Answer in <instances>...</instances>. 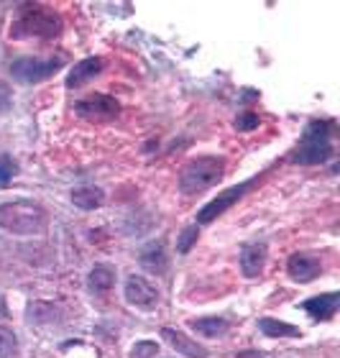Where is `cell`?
I'll use <instances>...</instances> for the list:
<instances>
[{"instance_id":"obj_9","label":"cell","mask_w":340,"mask_h":358,"mask_svg":"<svg viewBox=\"0 0 340 358\" xmlns=\"http://www.w3.org/2000/svg\"><path fill=\"white\" fill-rule=\"evenodd\" d=\"M287 271H289V276L299 284L315 282V279L323 274V262L312 254H292L287 262Z\"/></svg>"},{"instance_id":"obj_6","label":"cell","mask_w":340,"mask_h":358,"mask_svg":"<svg viewBox=\"0 0 340 358\" xmlns=\"http://www.w3.org/2000/svg\"><path fill=\"white\" fill-rule=\"evenodd\" d=\"M261 182V177L256 174L253 179H246V182H241V185H233V187H228L225 192H220L215 200H210L205 205V208L197 213V225H207V223H213L215 217H220L222 213H228L236 202H241L246 197V194L251 192L253 187L259 185Z\"/></svg>"},{"instance_id":"obj_24","label":"cell","mask_w":340,"mask_h":358,"mask_svg":"<svg viewBox=\"0 0 340 358\" xmlns=\"http://www.w3.org/2000/svg\"><path fill=\"white\" fill-rule=\"evenodd\" d=\"M10 105H13V92L6 83H0V115H6L10 110Z\"/></svg>"},{"instance_id":"obj_2","label":"cell","mask_w":340,"mask_h":358,"mask_svg":"<svg viewBox=\"0 0 340 358\" xmlns=\"http://www.w3.org/2000/svg\"><path fill=\"white\" fill-rule=\"evenodd\" d=\"M49 223L46 210L38 202L13 200L0 205V228L13 236H36Z\"/></svg>"},{"instance_id":"obj_21","label":"cell","mask_w":340,"mask_h":358,"mask_svg":"<svg viewBox=\"0 0 340 358\" xmlns=\"http://www.w3.org/2000/svg\"><path fill=\"white\" fill-rule=\"evenodd\" d=\"M15 174H18V162L13 157H8V154H3L0 157V187L10 185Z\"/></svg>"},{"instance_id":"obj_10","label":"cell","mask_w":340,"mask_h":358,"mask_svg":"<svg viewBox=\"0 0 340 358\" xmlns=\"http://www.w3.org/2000/svg\"><path fill=\"white\" fill-rule=\"evenodd\" d=\"M105 62L100 59V57H87V59L77 62L72 69L67 72V80H64V85H67L69 90H80L85 87L87 83H92L100 72H103Z\"/></svg>"},{"instance_id":"obj_17","label":"cell","mask_w":340,"mask_h":358,"mask_svg":"<svg viewBox=\"0 0 340 358\" xmlns=\"http://www.w3.org/2000/svg\"><path fill=\"white\" fill-rule=\"evenodd\" d=\"M190 328L202 338H220L228 333L230 322L225 317H197V320H190Z\"/></svg>"},{"instance_id":"obj_11","label":"cell","mask_w":340,"mask_h":358,"mask_svg":"<svg viewBox=\"0 0 340 358\" xmlns=\"http://www.w3.org/2000/svg\"><path fill=\"white\" fill-rule=\"evenodd\" d=\"M162 338L171 345V348H174V351L182 353L185 358H207L210 356L205 345L197 343L194 338L185 336V333L177 330V328H162Z\"/></svg>"},{"instance_id":"obj_5","label":"cell","mask_w":340,"mask_h":358,"mask_svg":"<svg viewBox=\"0 0 340 358\" xmlns=\"http://www.w3.org/2000/svg\"><path fill=\"white\" fill-rule=\"evenodd\" d=\"M64 67L62 57H49V59H38V57H21V59L10 62V77L21 85H38L46 83Z\"/></svg>"},{"instance_id":"obj_7","label":"cell","mask_w":340,"mask_h":358,"mask_svg":"<svg viewBox=\"0 0 340 358\" xmlns=\"http://www.w3.org/2000/svg\"><path fill=\"white\" fill-rule=\"evenodd\" d=\"M74 113L85 120H92V123H105V120H113L118 115L120 103L113 95L95 92V95L85 97L80 103H74Z\"/></svg>"},{"instance_id":"obj_1","label":"cell","mask_w":340,"mask_h":358,"mask_svg":"<svg viewBox=\"0 0 340 358\" xmlns=\"http://www.w3.org/2000/svg\"><path fill=\"white\" fill-rule=\"evenodd\" d=\"M333 136H335V120H310L304 126L302 141L292 151L289 162L302 166L325 164L327 159H333Z\"/></svg>"},{"instance_id":"obj_14","label":"cell","mask_w":340,"mask_h":358,"mask_svg":"<svg viewBox=\"0 0 340 358\" xmlns=\"http://www.w3.org/2000/svg\"><path fill=\"white\" fill-rule=\"evenodd\" d=\"M139 262H141V266L146 268V271H151V274H164L167 266H169V256H167L164 241H151V243H146V246L141 248Z\"/></svg>"},{"instance_id":"obj_18","label":"cell","mask_w":340,"mask_h":358,"mask_svg":"<svg viewBox=\"0 0 340 358\" xmlns=\"http://www.w3.org/2000/svg\"><path fill=\"white\" fill-rule=\"evenodd\" d=\"M259 328L267 338H295V336H299V328L289 325V322L276 320V317H261Z\"/></svg>"},{"instance_id":"obj_3","label":"cell","mask_w":340,"mask_h":358,"mask_svg":"<svg viewBox=\"0 0 340 358\" xmlns=\"http://www.w3.org/2000/svg\"><path fill=\"white\" fill-rule=\"evenodd\" d=\"M62 34V18L46 6H21L10 23V38H54Z\"/></svg>"},{"instance_id":"obj_25","label":"cell","mask_w":340,"mask_h":358,"mask_svg":"<svg viewBox=\"0 0 340 358\" xmlns=\"http://www.w3.org/2000/svg\"><path fill=\"white\" fill-rule=\"evenodd\" d=\"M236 358H267V353L264 351H241V353H236Z\"/></svg>"},{"instance_id":"obj_15","label":"cell","mask_w":340,"mask_h":358,"mask_svg":"<svg viewBox=\"0 0 340 358\" xmlns=\"http://www.w3.org/2000/svg\"><path fill=\"white\" fill-rule=\"evenodd\" d=\"M113 284H115V268H113L111 264H95V266L90 268V274H87L90 292L105 294V292L113 289Z\"/></svg>"},{"instance_id":"obj_4","label":"cell","mask_w":340,"mask_h":358,"mask_svg":"<svg viewBox=\"0 0 340 358\" xmlns=\"http://www.w3.org/2000/svg\"><path fill=\"white\" fill-rule=\"evenodd\" d=\"M225 174V159L220 157H197L187 162L179 172V192L182 194H200L210 187H215Z\"/></svg>"},{"instance_id":"obj_13","label":"cell","mask_w":340,"mask_h":358,"mask_svg":"<svg viewBox=\"0 0 340 358\" xmlns=\"http://www.w3.org/2000/svg\"><path fill=\"white\" fill-rule=\"evenodd\" d=\"M340 305V292H327V294H318V297H310L307 302H302V310L310 313V317L315 320H330L335 317Z\"/></svg>"},{"instance_id":"obj_22","label":"cell","mask_w":340,"mask_h":358,"mask_svg":"<svg viewBox=\"0 0 340 358\" xmlns=\"http://www.w3.org/2000/svg\"><path fill=\"white\" fill-rule=\"evenodd\" d=\"M259 113H251V110H246V113H238V118L233 120V128H236L238 134H248V131H253V128H259Z\"/></svg>"},{"instance_id":"obj_20","label":"cell","mask_w":340,"mask_h":358,"mask_svg":"<svg viewBox=\"0 0 340 358\" xmlns=\"http://www.w3.org/2000/svg\"><path fill=\"white\" fill-rule=\"evenodd\" d=\"M18 351V338L8 328H0V358H13Z\"/></svg>"},{"instance_id":"obj_16","label":"cell","mask_w":340,"mask_h":358,"mask_svg":"<svg viewBox=\"0 0 340 358\" xmlns=\"http://www.w3.org/2000/svg\"><path fill=\"white\" fill-rule=\"evenodd\" d=\"M105 202V192L100 187H77L72 189V205L80 210H95Z\"/></svg>"},{"instance_id":"obj_8","label":"cell","mask_w":340,"mask_h":358,"mask_svg":"<svg viewBox=\"0 0 340 358\" xmlns=\"http://www.w3.org/2000/svg\"><path fill=\"white\" fill-rule=\"evenodd\" d=\"M123 297L128 305L139 307V310H154L159 305V289L154 284H148L143 276H128Z\"/></svg>"},{"instance_id":"obj_19","label":"cell","mask_w":340,"mask_h":358,"mask_svg":"<svg viewBox=\"0 0 340 358\" xmlns=\"http://www.w3.org/2000/svg\"><path fill=\"white\" fill-rule=\"evenodd\" d=\"M197 238H200V225H187V228H182V233L177 236V254H190L192 251V246L197 243Z\"/></svg>"},{"instance_id":"obj_12","label":"cell","mask_w":340,"mask_h":358,"mask_svg":"<svg viewBox=\"0 0 340 358\" xmlns=\"http://www.w3.org/2000/svg\"><path fill=\"white\" fill-rule=\"evenodd\" d=\"M267 256H269L267 243H261V241H256V243H246V246L241 248V271H243V276L256 279V276L264 271Z\"/></svg>"},{"instance_id":"obj_23","label":"cell","mask_w":340,"mask_h":358,"mask_svg":"<svg viewBox=\"0 0 340 358\" xmlns=\"http://www.w3.org/2000/svg\"><path fill=\"white\" fill-rule=\"evenodd\" d=\"M156 353H159V343L156 341H139L131 348V356L134 358H154Z\"/></svg>"}]
</instances>
